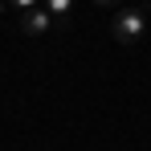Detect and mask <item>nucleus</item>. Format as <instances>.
Here are the masks:
<instances>
[{
  "label": "nucleus",
  "mask_w": 151,
  "mask_h": 151,
  "mask_svg": "<svg viewBox=\"0 0 151 151\" xmlns=\"http://www.w3.org/2000/svg\"><path fill=\"white\" fill-rule=\"evenodd\" d=\"M143 12H147L143 4H139V8H119V12H114V21H110L114 41H123V45L139 41V37H143V29H147V17H143Z\"/></svg>",
  "instance_id": "1"
},
{
  "label": "nucleus",
  "mask_w": 151,
  "mask_h": 151,
  "mask_svg": "<svg viewBox=\"0 0 151 151\" xmlns=\"http://www.w3.org/2000/svg\"><path fill=\"white\" fill-rule=\"evenodd\" d=\"M49 29H57V21H53L49 8H29V12H21V33H29V37H41V33H49Z\"/></svg>",
  "instance_id": "2"
},
{
  "label": "nucleus",
  "mask_w": 151,
  "mask_h": 151,
  "mask_svg": "<svg viewBox=\"0 0 151 151\" xmlns=\"http://www.w3.org/2000/svg\"><path fill=\"white\" fill-rule=\"evenodd\" d=\"M45 8L53 12L57 29H65V25H70V8H74V0H45Z\"/></svg>",
  "instance_id": "3"
},
{
  "label": "nucleus",
  "mask_w": 151,
  "mask_h": 151,
  "mask_svg": "<svg viewBox=\"0 0 151 151\" xmlns=\"http://www.w3.org/2000/svg\"><path fill=\"white\" fill-rule=\"evenodd\" d=\"M8 4H12V8H25V12H29V8H37L41 0H8Z\"/></svg>",
  "instance_id": "4"
},
{
  "label": "nucleus",
  "mask_w": 151,
  "mask_h": 151,
  "mask_svg": "<svg viewBox=\"0 0 151 151\" xmlns=\"http://www.w3.org/2000/svg\"><path fill=\"white\" fill-rule=\"evenodd\" d=\"M98 8H114V4H123V0H94Z\"/></svg>",
  "instance_id": "5"
},
{
  "label": "nucleus",
  "mask_w": 151,
  "mask_h": 151,
  "mask_svg": "<svg viewBox=\"0 0 151 151\" xmlns=\"http://www.w3.org/2000/svg\"><path fill=\"white\" fill-rule=\"evenodd\" d=\"M0 12H4V0H0Z\"/></svg>",
  "instance_id": "6"
}]
</instances>
